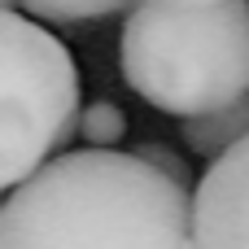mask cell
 Masks as SVG:
<instances>
[{
  "instance_id": "1",
  "label": "cell",
  "mask_w": 249,
  "mask_h": 249,
  "mask_svg": "<svg viewBox=\"0 0 249 249\" xmlns=\"http://www.w3.org/2000/svg\"><path fill=\"white\" fill-rule=\"evenodd\" d=\"M0 249H197L193 193L140 153H57L9 188Z\"/></svg>"
},
{
  "instance_id": "2",
  "label": "cell",
  "mask_w": 249,
  "mask_h": 249,
  "mask_svg": "<svg viewBox=\"0 0 249 249\" xmlns=\"http://www.w3.org/2000/svg\"><path fill=\"white\" fill-rule=\"evenodd\" d=\"M118 57L127 88L162 114L232 105L249 92V0H136Z\"/></svg>"
},
{
  "instance_id": "3",
  "label": "cell",
  "mask_w": 249,
  "mask_h": 249,
  "mask_svg": "<svg viewBox=\"0 0 249 249\" xmlns=\"http://www.w3.org/2000/svg\"><path fill=\"white\" fill-rule=\"evenodd\" d=\"M0 188H18L53 162L79 131V70L39 18L9 9L0 18Z\"/></svg>"
},
{
  "instance_id": "4",
  "label": "cell",
  "mask_w": 249,
  "mask_h": 249,
  "mask_svg": "<svg viewBox=\"0 0 249 249\" xmlns=\"http://www.w3.org/2000/svg\"><path fill=\"white\" fill-rule=\"evenodd\" d=\"M193 245L249 249V136L206 166L193 193Z\"/></svg>"
},
{
  "instance_id": "5",
  "label": "cell",
  "mask_w": 249,
  "mask_h": 249,
  "mask_svg": "<svg viewBox=\"0 0 249 249\" xmlns=\"http://www.w3.org/2000/svg\"><path fill=\"white\" fill-rule=\"evenodd\" d=\"M179 131H184V144H188L197 158H206V162L232 153V149L249 136V92L241 101H232V105L210 109V114L179 118Z\"/></svg>"
},
{
  "instance_id": "6",
  "label": "cell",
  "mask_w": 249,
  "mask_h": 249,
  "mask_svg": "<svg viewBox=\"0 0 249 249\" xmlns=\"http://www.w3.org/2000/svg\"><path fill=\"white\" fill-rule=\"evenodd\" d=\"M39 22H57V26H70V22H92V18H109L118 9H131L136 0H4Z\"/></svg>"
},
{
  "instance_id": "7",
  "label": "cell",
  "mask_w": 249,
  "mask_h": 249,
  "mask_svg": "<svg viewBox=\"0 0 249 249\" xmlns=\"http://www.w3.org/2000/svg\"><path fill=\"white\" fill-rule=\"evenodd\" d=\"M127 131V114L114 105V101H92L83 105V118H79V136L96 149H114Z\"/></svg>"
},
{
  "instance_id": "8",
  "label": "cell",
  "mask_w": 249,
  "mask_h": 249,
  "mask_svg": "<svg viewBox=\"0 0 249 249\" xmlns=\"http://www.w3.org/2000/svg\"><path fill=\"white\" fill-rule=\"evenodd\" d=\"M131 153H140L149 166H158V171H166L171 179H179L184 188L193 184V171H188V162L175 153V149H166V144H140V149H131Z\"/></svg>"
},
{
  "instance_id": "9",
  "label": "cell",
  "mask_w": 249,
  "mask_h": 249,
  "mask_svg": "<svg viewBox=\"0 0 249 249\" xmlns=\"http://www.w3.org/2000/svg\"><path fill=\"white\" fill-rule=\"evenodd\" d=\"M179 4H214V0H179Z\"/></svg>"
}]
</instances>
